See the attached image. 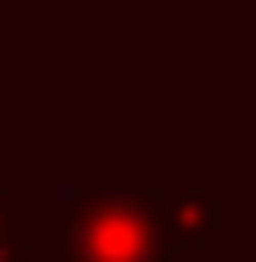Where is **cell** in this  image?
<instances>
[{
  "instance_id": "6da1fadb",
  "label": "cell",
  "mask_w": 256,
  "mask_h": 262,
  "mask_svg": "<svg viewBox=\"0 0 256 262\" xmlns=\"http://www.w3.org/2000/svg\"><path fill=\"white\" fill-rule=\"evenodd\" d=\"M61 262H183L165 226V195L140 189H79L55 226Z\"/></svg>"
},
{
  "instance_id": "7a4b0ae2",
  "label": "cell",
  "mask_w": 256,
  "mask_h": 262,
  "mask_svg": "<svg viewBox=\"0 0 256 262\" xmlns=\"http://www.w3.org/2000/svg\"><path fill=\"white\" fill-rule=\"evenodd\" d=\"M165 226H171L177 256L201 262L207 244L220 238V195L214 189H177V195H165Z\"/></svg>"
},
{
  "instance_id": "3957f363",
  "label": "cell",
  "mask_w": 256,
  "mask_h": 262,
  "mask_svg": "<svg viewBox=\"0 0 256 262\" xmlns=\"http://www.w3.org/2000/svg\"><path fill=\"white\" fill-rule=\"evenodd\" d=\"M31 238H37V195L0 189V262H31Z\"/></svg>"
},
{
  "instance_id": "277c9868",
  "label": "cell",
  "mask_w": 256,
  "mask_h": 262,
  "mask_svg": "<svg viewBox=\"0 0 256 262\" xmlns=\"http://www.w3.org/2000/svg\"><path fill=\"white\" fill-rule=\"evenodd\" d=\"M250 262H256V250H250Z\"/></svg>"
}]
</instances>
